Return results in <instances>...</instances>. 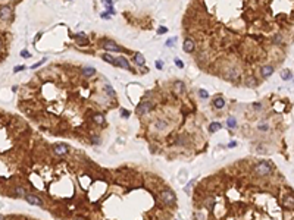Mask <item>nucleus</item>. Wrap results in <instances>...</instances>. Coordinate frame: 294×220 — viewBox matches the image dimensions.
<instances>
[{
  "label": "nucleus",
  "mask_w": 294,
  "mask_h": 220,
  "mask_svg": "<svg viewBox=\"0 0 294 220\" xmlns=\"http://www.w3.org/2000/svg\"><path fill=\"white\" fill-rule=\"evenodd\" d=\"M254 172H256V175H259V176H268L272 172V166L268 161H259L256 166H254Z\"/></svg>",
  "instance_id": "nucleus-1"
},
{
  "label": "nucleus",
  "mask_w": 294,
  "mask_h": 220,
  "mask_svg": "<svg viewBox=\"0 0 294 220\" xmlns=\"http://www.w3.org/2000/svg\"><path fill=\"white\" fill-rule=\"evenodd\" d=\"M160 200L163 201V204L166 205H172L175 201H176V197H175V192L172 189H163L160 192Z\"/></svg>",
  "instance_id": "nucleus-2"
},
{
  "label": "nucleus",
  "mask_w": 294,
  "mask_h": 220,
  "mask_svg": "<svg viewBox=\"0 0 294 220\" xmlns=\"http://www.w3.org/2000/svg\"><path fill=\"white\" fill-rule=\"evenodd\" d=\"M101 46H103V48L107 50V51H121V47L116 43H113L112 40H105L103 43H101Z\"/></svg>",
  "instance_id": "nucleus-3"
},
{
  "label": "nucleus",
  "mask_w": 294,
  "mask_h": 220,
  "mask_svg": "<svg viewBox=\"0 0 294 220\" xmlns=\"http://www.w3.org/2000/svg\"><path fill=\"white\" fill-rule=\"evenodd\" d=\"M10 15H12V9L9 7V6H0V19H3V21H6V19H9L10 18Z\"/></svg>",
  "instance_id": "nucleus-4"
},
{
  "label": "nucleus",
  "mask_w": 294,
  "mask_h": 220,
  "mask_svg": "<svg viewBox=\"0 0 294 220\" xmlns=\"http://www.w3.org/2000/svg\"><path fill=\"white\" fill-rule=\"evenodd\" d=\"M68 145H65V144H57V145H55V148H53V151H55V154L56 156H65V154L68 153Z\"/></svg>",
  "instance_id": "nucleus-5"
},
{
  "label": "nucleus",
  "mask_w": 294,
  "mask_h": 220,
  "mask_svg": "<svg viewBox=\"0 0 294 220\" xmlns=\"http://www.w3.org/2000/svg\"><path fill=\"white\" fill-rule=\"evenodd\" d=\"M150 109H151V103L144 101V103H141V104H138V107H137V113H138V114H144V113L150 112Z\"/></svg>",
  "instance_id": "nucleus-6"
},
{
  "label": "nucleus",
  "mask_w": 294,
  "mask_h": 220,
  "mask_svg": "<svg viewBox=\"0 0 294 220\" xmlns=\"http://www.w3.org/2000/svg\"><path fill=\"white\" fill-rule=\"evenodd\" d=\"M24 198L27 200V203H30L31 205H43V201L35 195H25Z\"/></svg>",
  "instance_id": "nucleus-7"
},
{
  "label": "nucleus",
  "mask_w": 294,
  "mask_h": 220,
  "mask_svg": "<svg viewBox=\"0 0 294 220\" xmlns=\"http://www.w3.org/2000/svg\"><path fill=\"white\" fill-rule=\"evenodd\" d=\"M182 47H184V51L191 53V51H194V41L191 40V38H187V40L184 41V44H182Z\"/></svg>",
  "instance_id": "nucleus-8"
},
{
  "label": "nucleus",
  "mask_w": 294,
  "mask_h": 220,
  "mask_svg": "<svg viewBox=\"0 0 294 220\" xmlns=\"http://www.w3.org/2000/svg\"><path fill=\"white\" fill-rule=\"evenodd\" d=\"M115 60H116V62H115V63H116V66H121L122 69H126V71L130 69V63H128V60H126L125 57H118Z\"/></svg>",
  "instance_id": "nucleus-9"
},
{
  "label": "nucleus",
  "mask_w": 294,
  "mask_h": 220,
  "mask_svg": "<svg viewBox=\"0 0 294 220\" xmlns=\"http://www.w3.org/2000/svg\"><path fill=\"white\" fill-rule=\"evenodd\" d=\"M272 73H274V68L271 66V65H266V66L262 68V75L265 76V78H269Z\"/></svg>",
  "instance_id": "nucleus-10"
},
{
  "label": "nucleus",
  "mask_w": 294,
  "mask_h": 220,
  "mask_svg": "<svg viewBox=\"0 0 294 220\" xmlns=\"http://www.w3.org/2000/svg\"><path fill=\"white\" fill-rule=\"evenodd\" d=\"M213 106L216 107V109H224V106H225V100L222 98V97H216L215 98V101H213Z\"/></svg>",
  "instance_id": "nucleus-11"
},
{
  "label": "nucleus",
  "mask_w": 294,
  "mask_h": 220,
  "mask_svg": "<svg viewBox=\"0 0 294 220\" xmlns=\"http://www.w3.org/2000/svg\"><path fill=\"white\" fill-rule=\"evenodd\" d=\"M134 62L138 65V66H144V56L141 53H135L134 54Z\"/></svg>",
  "instance_id": "nucleus-12"
},
{
  "label": "nucleus",
  "mask_w": 294,
  "mask_h": 220,
  "mask_svg": "<svg viewBox=\"0 0 294 220\" xmlns=\"http://www.w3.org/2000/svg\"><path fill=\"white\" fill-rule=\"evenodd\" d=\"M222 128V125L219 123V122H212L210 125H209V132H216V131H219V129Z\"/></svg>",
  "instance_id": "nucleus-13"
},
{
  "label": "nucleus",
  "mask_w": 294,
  "mask_h": 220,
  "mask_svg": "<svg viewBox=\"0 0 294 220\" xmlns=\"http://www.w3.org/2000/svg\"><path fill=\"white\" fill-rule=\"evenodd\" d=\"M281 78H283L284 81H288V79H291L293 78V72L290 71V69H284L283 72H281Z\"/></svg>",
  "instance_id": "nucleus-14"
},
{
  "label": "nucleus",
  "mask_w": 294,
  "mask_h": 220,
  "mask_svg": "<svg viewBox=\"0 0 294 220\" xmlns=\"http://www.w3.org/2000/svg\"><path fill=\"white\" fill-rule=\"evenodd\" d=\"M94 73H96V69H94V68H84V69H82V75L87 76V78L93 76Z\"/></svg>",
  "instance_id": "nucleus-15"
},
{
  "label": "nucleus",
  "mask_w": 294,
  "mask_h": 220,
  "mask_svg": "<svg viewBox=\"0 0 294 220\" xmlns=\"http://www.w3.org/2000/svg\"><path fill=\"white\" fill-rule=\"evenodd\" d=\"M175 89L178 93H184L185 91V85H184V82H181V81H175Z\"/></svg>",
  "instance_id": "nucleus-16"
},
{
  "label": "nucleus",
  "mask_w": 294,
  "mask_h": 220,
  "mask_svg": "<svg viewBox=\"0 0 294 220\" xmlns=\"http://www.w3.org/2000/svg\"><path fill=\"white\" fill-rule=\"evenodd\" d=\"M93 120H94L96 123L101 125V123H105V116H103V114H100V113H96V114L93 116Z\"/></svg>",
  "instance_id": "nucleus-17"
},
{
  "label": "nucleus",
  "mask_w": 294,
  "mask_h": 220,
  "mask_svg": "<svg viewBox=\"0 0 294 220\" xmlns=\"http://www.w3.org/2000/svg\"><path fill=\"white\" fill-rule=\"evenodd\" d=\"M246 85H247V87H250V88H253V87H256V85H258V81L254 79L253 76H249L247 81H246Z\"/></svg>",
  "instance_id": "nucleus-18"
},
{
  "label": "nucleus",
  "mask_w": 294,
  "mask_h": 220,
  "mask_svg": "<svg viewBox=\"0 0 294 220\" xmlns=\"http://www.w3.org/2000/svg\"><path fill=\"white\" fill-rule=\"evenodd\" d=\"M226 125H228V128H229V129H234V128L237 126V120H235V118H228Z\"/></svg>",
  "instance_id": "nucleus-19"
},
{
  "label": "nucleus",
  "mask_w": 294,
  "mask_h": 220,
  "mask_svg": "<svg viewBox=\"0 0 294 220\" xmlns=\"http://www.w3.org/2000/svg\"><path fill=\"white\" fill-rule=\"evenodd\" d=\"M103 60H106V62H109V63H112V65H116V63H115V62H116V60H115V57H112L109 53H105V54H103Z\"/></svg>",
  "instance_id": "nucleus-20"
},
{
  "label": "nucleus",
  "mask_w": 294,
  "mask_h": 220,
  "mask_svg": "<svg viewBox=\"0 0 294 220\" xmlns=\"http://www.w3.org/2000/svg\"><path fill=\"white\" fill-rule=\"evenodd\" d=\"M204 204H206V207L209 210H213V207H215V200L213 198H207L206 201H204Z\"/></svg>",
  "instance_id": "nucleus-21"
},
{
  "label": "nucleus",
  "mask_w": 294,
  "mask_h": 220,
  "mask_svg": "<svg viewBox=\"0 0 294 220\" xmlns=\"http://www.w3.org/2000/svg\"><path fill=\"white\" fill-rule=\"evenodd\" d=\"M15 192H16V197H25V195H27V194H25V189L22 186L15 188Z\"/></svg>",
  "instance_id": "nucleus-22"
},
{
  "label": "nucleus",
  "mask_w": 294,
  "mask_h": 220,
  "mask_svg": "<svg viewBox=\"0 0 294 220\" xmlns=\"http://www.w3.org/2000/svg\"><path fill=\"white\" fill-rule=\"evenodd\" d=\"M184 144H187V138H185V137H178L176 145H184Z\"/></svg>",
  "instance_id": "nucleus-23"
},
{
  "label": "nucleus",
  "mask_w": 294,
  "mask_h": 220,
  "mask_svg": "<svg viewBox=\"0 0 294 220\" xmlns=\"http://www.w3.org/2000/svg\"><path fill=\"white\" fill-rule=\"evenodd\" d=\"M199 96H200L201 98H207V97H209V93L206 91V89H200V91H199Z\"/></svg>",
  "instance_id": "nucleus-24"
},
{
  "label": "nucleus",
  "mask_w": 294,
  "mask_h": 220,
  "mask_svg": "<svg viewBox=\"0 0 294 220\" xmlns=\"http://www.w3.org/2000/svg\"><path fill=\"white\" fill-rule=\"evenodd\" d=\"M175 65H176V68H180V69L184 68V62L180 60V59H175Z\"/></svg>",
  "instance_id": "nucleus-25"
},
{
  "label": "nucleus",
  "mask_w": 294,
  "mask_h": 220,
  "mask_svg": "<svg viewBox=\"0 0 294 220\" xmlns=\"http://www.w3.org/2000/svg\"><path fill=\"white\" fill-rule=\"evenodd\" d=\"M105 91H106L109 96H113V94H115V91L112 89V87H110V85H106V87H105Z\"/></svg>",
  "instance_id": "nucleus-26"
},
{
  "label": "nucleus",
  "mask_w": 294,
  "mask_h": 220,
  "mask_svg": "<svg viewBox=\"0 0 294 220\" xmlns=\"http://www.w3.org/2000/svg\"><path fill=\"white\" fill-rule=\"evenodd\" d=\"M166 126H168V125H166L163 120H160V122H157V123H156V128H157V129H165Z\"/></svg>",
  "instance_id": "nucleus-27"
},
{
  "label": "nucleus",
  "mask_w": 294,
  "mask_h": 220,
  "mask_svg": "<svg viewBox=\"0 0 294 220\" xmlns=\"http://www.w3.org/2000/svg\"><path fill=\"white\" fill-rule=\"evenodd\" d=\"M175 40H176V38H171V40H168V41H166V47H174L175 46Z\"/></svg>",
  "instance_id": "nucleus-28"
},
{
  "label": "nucleus",
  "mask_w": 294,
  "mask_h": 220,
  "mask_svg": "<svg viewBox=\"0 0 294 220\" xmlns=\"http://www.w3.org/2000/svg\"><path fill=\"white\" fill-rule=\"evenodd\" d=\"M258 128H259V131H268V128H269V126H268V123H259Z\"/></svg>",
  "instance_id": "nucleus-29"
},
{
  "label": "nucleus",
  "mask_w": 294,
  "mask_h": 220,
  "mask_svg": "<svg viewBox=\"0 0 294 220\" xmlns=\"http://www.w3.org/2000/svg\"><path fill=\"white\" fill-rule=\"evenodd\" d=\"M91 142H93V144H94V145H97V144H99V142H100V139H99V137H97V135H91Z\"/></svg>",
  "instance_id": "nucleus-30"
},
{
  "label": "nucleus",
  "mask_w": 294,
  "mask_h": 220,
  "mask_svg": "<svg viewBox=\"0 0 294 220\" xmlns=\"http://www.w3.org/2000/svg\"><path fill=\"white\" fill-rule=\"evenodd\" d=\"M285 205L290 207V209H293V197H290V198L285 200Z\"/></svg>",
  "instance_id": "nucleus-31"
},
{
  "label": "nucleus",
  "mask_w": 294,
  "mask_h": 220,
  "mask_svg": "<svg viewBox=\"0 0 294 220\" xmlns=\"http://www.w3.org/2000/svg\"><path fill=\"white\" fill-rule=\"evenodd\" d=\"M21 56H22L24 59H28V57H31V54L28 53L27 50H22V51H21Z\"/></svg>",
  "instance_id": "nucleus-32"
},
{
  "label": "nucleus",
  "mask_w": 294,
  "mask_h": 220,
  "mask_svg": "<svg viewBox=\"0 0 294 220\" xmlns=\"http://www.w3.org/2000/svg\"><path fill=\"white\" fill-rule=\"evenodd\" d=\"M168 32V28L166 27H160V28H157V34H166Z\"/></svg>",
  "instance_id": "nucleus-33"
},
{
  "label": "nucleus",
  "mask_w": 294,
  "mask_h": 220,
  "mask_svg": "<svg viewBox=\"0 0 294 220\" xmlns=\"http://www.w3.org/2000/svg\"><path fill=\"white\" fill-rule=\"evenodd\" d=\"M196 220H206V216H204L203 213H197L196 214Z\"/></svg>",
  "instance_id": "nucleus-34"
},
{
  "label": "nucleus",
  "mask_w": 294,
  "mask_h": 220,
  "mask_svg": "<svg viewBox=\"0 0 294 220\" xmlns=\"http://www.w3.org/2000/svg\"><path fill=\"white\" fill-rule=\"evenodd\" d=\"M44 62H46V59H43V60H40V62H37L35 65H32L31 68H32V69H35V68H38V66H41V65H43Z\"/></svg>",
  "instance_id": "nucleus-35"
},
{
  "label": "nucleus",
  "mask_w": 294,
  "mask_h": 220,
  "mask_svg": "<svg viewBox=\"0 0 294 220\" xmlns=\"http://www.w3.org/2000/svg\"><path fill=\"white\" fill-rule=\"evenodd\" d=\"M100 16L103 18V19H109V18L112 16V13H110V12H105V13H101Z\"/></svg>",
  "instance_id": "nucleus-36"
},
{
  "label": "nucleus",
  "mask_w": 294,
  "mask_h": 220,
  "mask_svg": "<svg viewBox=\"0 0 294 220\" xmlns=\"http://www.w3.org/2000/svg\"><path fill=\"white\" fill-rule=\"evenodd\" d=\"M156 68L160 71V69H163V62L162 60H156Z\"/></svg>",
  "instance_id": "nucleus-37"
},
{
  "label": "nucleus",
  "mask_w": 294,
  "mask_h": 220,
  "mask_svg": "<svg viewBox=\"0 0 294 220\" xmlns=\"http://www.w3.org/2000/svg\"><path fill=\"white\" fill-rule=\"evenodd\" d=\"M121 116H122V118H128V116H130V113L126 112L125 109H122V112H121Z\"/></svg>",
  "instance_id": "nucleus-38"
},
{
  "label": "nucleus",
  "mask_w": 294,
  "mask_h": 220,
  "mask_svg": "<svg viewBox=\"0 0 294 220\" xmlns=\"http://www.w3.org/2000/svg\"><path fill=\"white\" fill-rule=\"evenodd\" d=\"M24 69H25L24 66H15V68H14V72H21V71H24Z\"/></svg>",
  "instance_id": "nucleus-39"
},
{
  "label": "nucleus",
  "mask_w": 294,
  "mask_h": 220,
  "mask_svg": "<svg viewBox=\"0 0 294 220\" xmlns=\"http://www.w3.org/2000/svg\"><path fill=\"white\" fill-rule=\"evenodd\" d=\"M228 147H229V148H234V147H237V142H235V141H231V142L228 144Z\"/></svg>",
  "instance_id": "nucleus-40"
},
{
  "label": "nucleus",
  "mask_w": 294,
  "mask_h": 220,
  "mask_svg": "<svg viewBox=\"0 0 294 220\" xmlns=\"http://www.w3.org/2000/svg\"><path fill=\"white\" fill-rule=\"evenodd\" d=\"M253 107H254V109H256V110H258V112H259V110H260V109H262V106H260V104H259V103H254V104H253Z\"/></svg>",
  "instance_id": "nucleus-41"
},
{
  "label": "nucleus",
  "mask_w": 294,
  "mask_h": 220,
  "mask_svg": "<svg viewBox=\"0 0 294 220\" xmlns=\"http://www.w3.org/2000/svg\"><path fill=\"white\" fill-rule=\"evenodd\" d=\"M235 73H237L235 71H231V75H229V76H231V79H234V78H235V76H237Z\"/></svg>",
  "instance_id": "nucleus-42"
},
{
  "label": "nucleus",
  "mask_w": 294,
  "mask_h": 220,
  "mask_svg": "<svg viewBox=\"0 0 294 220\" xmlns=\"http://www.w3.org/2000/svg\"><path fill=\"white\" fill-rule=\"evenodd\" d=\"M103 3H107V5H112L113 0H103Z\"/></svg>",
  "instance_id": "nucleus-43"
},
{
  "label": "nucleus",
  "mask_w": 294,
  "mask_h": 220,
  "mask_svg": "<svg viewBox=\"0 0 294 220\" xmlns=\"http://www.w3.org/2000/svg\"><path fill=\"white\" fill-rule=\"evenodd\" d=\"M275 43H281V37H279V35L275 37Z\"/></svg>",
  "instance_id": "nucleus-44"
},
{
  "label": "nucleus",
  "mask_w": 294,
  "mask_h": 220,
  "mask_svg": "<svg viewBox=\"0 0 294 220\" xmlns=\"http://www.w3.org/2000/svg\"><path fill=\"white\" fill-rule=\"evenodd\" d=\"M0 220H5V217H3L2 214H0Z\"/></svg>",
  "instance_id": "nucleus-45"
},
{
  "label": "nucleus",
  "mask_w": 294,
  "mask_h": 220,
  "mask_svg": "<svg viewBox=\"0 0 294 220\" xmlns=\"http://www.w3.org/2000/svg\"><path fill=\"white\" fill-rule=\"evenodd\" d=\"M0 47H2V41H0Z\"/></svg>",
  "instance_id": "nucleus-46"
}]
</instances>
